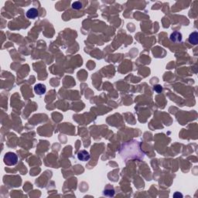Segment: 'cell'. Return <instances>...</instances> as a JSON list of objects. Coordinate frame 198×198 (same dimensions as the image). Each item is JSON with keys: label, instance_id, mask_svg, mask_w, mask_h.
I'll return each instance as SVG.
<instances>
[{"label": "cell", "instance_id": "6da1fadb", "mask_svg": "<svg viewBox=\"0 0 198 198\" xmlns=\"http://www.w3.org/2000/svg\"><path fill=\"white\" fill-rule=\"evenodd\" d=\"M3 161H4V163L6 166H15L18 162V156L16 153L9 152V153H6L5 154Z\"/></svg>", "mask_w": 198, "mask_h": 198}, {"label": "cell", "instance_id": "7a4b0ae2", "mask_svg": "<svg viewBox=\"0 0 198 198\" xmlns=\"http://www.w3.org/2000/svg\"><path fill=\"white\" fill-rule=\"evenodd\" d=\"M78 159L83 162L88 161L90 159V154L86 150H81L78 153Z\"/></svg>", "mask_w": 198, "mask_h": 198}, {"label": "cell", "instance_id": "3957f363", "mask_svg": "<svg viewBox=\"0 0 198 198\" xmlns=\"http://www.w3.org/2000/svg\"><path fill=\"white\" fill-rule=\"evenodd\" d=\"M46 91H47L46 86L43 84H37L34 86V91L37 95H43L46 93Z\"/></svg>", "mask_w": 198, "mask_h": 198}, {"label": "cell", "instance_id": "277c9868", "mask_svg": "<svg viewBox=\"0 0 198 198\" xmlns=\"http://www.w3.org/2000/svg\"><path fill=\"white\" fill-rule=\"evenodd\" d=\"M170 40L173 43H179L182 41V34L180 32H173L170 35Z\"/></svg>", "mask_w": 198, "mask_h": 198}, {"label": "cell", "instance_id": "5b68a950", "mask_svg": "<svg viewBox=\"0 0 198 198\" xmlns=\"http://www.w3.org/2000/svg\"><path fill=\"white\" fill-rule=\"evenodd\" d=\"M38 15H39L38 10L37 9H35V8H31L26 13V17L29 18V19H35V18L38 16Z\"/></svg>", "mask_w": 198, "mask_h": 198}, {"label": "cell", "instance_id": "8992f818", "mask_svg": "<svg viewBox=\"0 0 198 198\" xmlns=\"http://www.w3.org/2000/svg\"><path fill=\"white\" fill-rule=\"evenodd\" d=\"M189 42L191 44H197L198 42V36H197V32H194L193 33L190 35L189 37Z\"/></svg>", "mask_w": 198, "mask_h": 198}, {"label": "cell", "instance_id": "52a82bcc", "mask_svg": "<svg viewBox=\"0 0 198 198\" xmlns=\"http://www.w3.org/2000/svg\"><path fill=\"white\" fill-rule=\"evenodd\" d=\"M104 195L107 197H113L115 195V190L113 187H110V185H108V187L104 190Z\"/></svg>", "mask_w": 198, "mask_h": 198}, {"label": "cell", "instance_id": "ba28073f", "mask_svg": "<svg viewBox=\"0 0 198 198\" xmlns=\"http://www.w3.org/2000/svg\"><path fill=\"white\" fill-rule=\"evenodd\" d=\"M72 8L74 9H80L82 8V3L81 2H74L72 3Z\"/></svg>", "mask_w": 198, "mask_h": 198}, {"label": "cell", "instance_id": "9c48e42d", "mask_svg": "<svg viewBox=\"0 0 198 198\" xmlns=\"http://www.w3.org/2000/svg\"><path fill=\"white\" fill-rule=\"evenodd\" d=\"M154 91H155L156 93L159 94V93L162 92V91H163V88L161 87V85L157 84V85H156V86L154 87Z\"/></svg>", "mask_w": 198, "mask_h": 198}]
</instances>
